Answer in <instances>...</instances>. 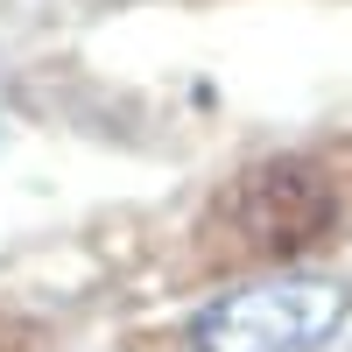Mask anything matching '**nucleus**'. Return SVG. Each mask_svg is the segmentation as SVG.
<instances>
[{
    "instance_id": "nucleus-1",
    "label": "nucleus",
    "mask_w": 352,
    "mask_h": 352,
    "mask_svg": "<svg viewBox=\"0 0 352 352\" xmlns=\"http://www.w3.org/2000/svg\"><path fill=\"white\" fill-rule=\"evenodd\" d=\"M338 219H345V190L310 155H261L219 190V226L232 232L240 254L261 261H303L338 232Z\"/></svg>"
},
{
    "instance_id": "nucleus-2",
    "label": "nucleus",
    "mask_w": 352,
    "mask_h": 352,
    "mask_svg": "<svg viewBox=\"0 0 352 352\" xmlns=\"http://www.w3.org/2000/svg\"><path fill=\"white\" fill-rule=\"evenodd\" d=\"M345 317V289L324 275H275L204 303L190 345L197 352H317Z\"/></svg>"
}]
</instances>
